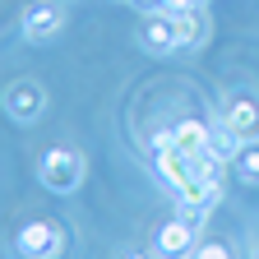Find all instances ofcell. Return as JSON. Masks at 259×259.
<instances>
[{
    "mask_svg": "<svg viewBox=\"0 0 259 259\" xmlns=\"http://www.w3.org/2000/svg\"><path fill=\"white\" fill-rule=\"evenodd\" d=\"M139 42H144V51H153V56L176 51V28H171V14H148V23L139 28Z\"/></svg>",
    "mask_w": 259,
    "mask_h": 259,
    "instance_id": "cell-9",
    "label": "cell"
},
{
    "mask_svg": "<svg viewBox=\"0 0 259 259\" xmlns=\"http://www.w3.org/2000/svg\"><path fill=\"white\" fill-rule=\"evenodd\" d=\"M5 111H10V120H19V125H37L42 111H47V93H42V83L14 79V83L5 88Z\"/></svg>",
    "mask_w": 259,
    "mask_h": 259,
    "instance_id": "cell-4",
    "label": "cell"
},
{
    "mask_svg": "<svg viewBox=\"0 0 259 259\" xmlns=\"http://www.w3.org/2000/svg\"><path fill=\"white\" fill-rule=\"evenodd\" d=\"M190 259H232V254H227V245L222 241H204V245H194V254Z\"/></svg>",
    "mask_w": 259,
    "mask_h": 259,
    "instance_id": "cell-14",
    "label": "cell"
},
{
    "mask_svg": "<svg viewBox=\"0 0 259 259\" xmlns=\"http://www.w3.org/2000/svg\"><path fill=\"white\" fill-rule=\"evenodd\" d=\"M208 135H213V125H204V120H176V125H171V139H176V148H181L185 157L208 153Z\"/></svg>",
    "mask_w": 259,
    "mask_h": 259,
    "instance_id": "cell-10",
    "label": "cell"
},
{
    "mask_svg": "<svg viewBox=\"0 0 259 259\" xmlns=\"http://www.w3.org/2000/svg\"><path fill=\"white\" fill-rule=\"evenodd\" d=\"M153 167H157L162 185H167V190L176 194V190H181V185H185V181L194 176V157H185V153H181V148L171 144V148H162V153H153Z\"/></svg>",
    "mask_w": 259,
    "mask_h": 259,
    "instance_id": "cell-7",
    "label": "cell"
},
{
    "mask_svg": "<svg viewBox=\"0 0 259 259\" xmlns=\"http://www.w3.org/2000/svg\"><path fill=\"white\" fill-rule=\"evenodd\" d=\"M125 259H148V254H125Z\"/></svg>",
    "mask_w": 259,
    "mask_h": 259,
    "instance_id": "cell-16",
    "label": "cell"
},
{
    "mask_svg": "<svg viewBox=\"0 0 259 259\" xmlns=\"http://www.w3.org/2000/svg\"><path fill=\"white\" fill-rule=\"evenodd\" d=\"M60 28H65V14H60V5H51V0L47 5H32L23 14V37L28 42H51Z\"/></svg>",
    "mask_w": 259,
    "mask_h": 259,
    "instance_id": "cell-8",
    "label": "cell"
},
{
    "mask_svg": "<svg viewBox=\"0 0 259 259\" xmlns=\"http://www.w3.org/2000/svg\"><path fill=\"white\" fill-rule=\"evenodd\" d=\"M171 28H176V51L199 47V42H204V32H208L204 10H176V14H171Z\"/></svg>",
    "mask_w": 259,
    "mask_h": 259,
    "instance_id": "cell-11",
    "label": "cell"
},
{
    "mask_svg": "<svg viewBox=\"0 0 259 259\" xmlns=\"http://www.w3.org/2000/svg\"><path fill=\"white\" fill-rule=\"evenodd\" d=\"M157 254H167V259H185V254H194V222H190L185 213L171 218V222L157 232Z\"/></svg>",
    "mask_w": 259,
    "mask_h": 259,
    "instance_id": "cell-6",
    "label": "cell"
},
{
    "mask_svg": "<svg viewBox=\"0 0 259 259\" xmlns=\"http://www.w3.org/2000/svg\"><path fill=\"white\" fill-rule=\"evenodd\" d=\"M176 139H171V125H162V130H153L148 135V153H162V148H171Z\"/></svg>",
    "mask_w": 259,
    "mask_h": 259,
    "instance_id": "cell-15",
    "label": "cell"
},
{
    "mask_svg": "<svg viewBox=\"0 0 259 259\" xmlns=\"http://www.w3.org/2000/svg\"><path fill=\"white\" fill-rule=\"evenodd\" d=\"M42 185L51 190V194H74L79 185H83V157L74 153V148H51L47 157H42Z\"/></svg>",
    "mask_w": 259,
    "mask_h": 259,
    "instance_id": "cell-2",
    "label": "cell"
},
{
    "mask_svg": "<svg viewBox=\"0 0 259 259\" xmlns=\"http://www.w3.org/2000/svg\"><path fill=\"white\" fill-rule=\"evenodd\" d=\"M222 120L232 125V135H236L241 144H254V139H259V97H250V93H236Z\"/></svg>",
    "mask_w": 259,
    "mask_h": 259,
    "instance_id": "cell-5",
    "label": "cell"
},
{
    "mask_svg": "<svg viewBox=\"0 0 259 259\" xmlns=\"http://www.w3.org/2000/svg\"><path fill=\"white\" fill-rule=\"evenodd\" d=\"M232 167H236V176L245 185H259V139L254 144H241V153L232 157Z\"/></svg>",
    "mask_w": 259,
    "mask_h": 259,
    "instance_id": "cell-13",
    "label": "cell"
},
{
    "mask_svg": "<svg viewBox=\"0 0 259 259\" xmlns=\"http://www.w3.org/2000/svg\"><path fill=\"white\" fill-rule=\"evenodd\" d=\"M14 245H19L23 259H60L65 254V232L56 222H28L14 236Z\"/></svg>",
    "mask_w": 259,
    "mask_h": 259,
    "instance_id": "cell-3",
    "label": "cell"
},
{
    "mask_svg": "<svg viewBox=\"0 0 259 259\" xmlns=\"http://www.w3.org/2000/svg\"><path fill=\"white\" fill-rule=\"evenodd\" d=\"M222 199V167H213V171H194L181 190H176V204H181V213L199 227L204 222V213L213 208Z\"/></svg>",
    "mask_w": 259,
    "mask_h": 259,
    "instance_id": "cell-1",
    "label": "cell"
},
{
    "mask_svg": "<svg viewBox=\"0 0 259 259\" xmlns=\"http://www.w3.org/2000/svg\"><path fill=\"white\" fill-rule=\"evenodd\" d=\"M236 153H241V139L232 135V125H227V120H218V125H213V135H208V157H218L222 167H227Z\"/></svg>",
    "mask_w": 259,
    "mask_h": 259,
    "instance_id": "cell-12",
    "label": "cell"
}]
</instances>
